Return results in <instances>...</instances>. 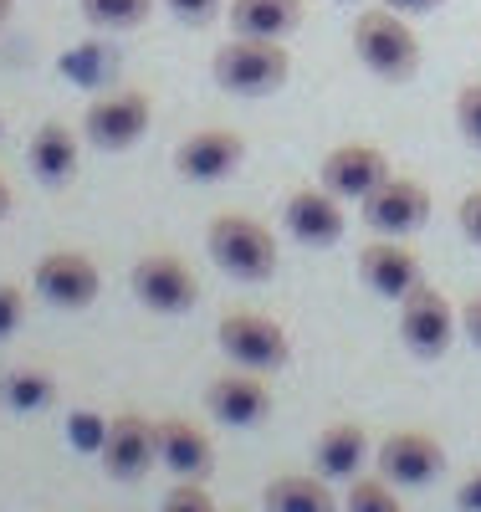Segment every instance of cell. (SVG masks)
Wrapping results in <instances>:
<instances>
[{"instance_id": "7a4b0ae2", "label": "cell", "mask_w": 481, "mask_h": 512, "mask_svg": "<svg viewBox=\"0 0 481 512\" xmlns=\"http://www.w3.org/2000/svg\"><path fill=\"white\" fill-rule=\"evenodd\" d=\"M210 77L236 98H267L292 77V52L267 36H231L210 57Z\"/></svg>"}, {"instance_id": "277c9868", "label": "cell", "mask_w": 481, "mask_h": 512, "mask_svg": "<svg viewBox=\"0 0 481 512\" xmlns=\"http://www.w3.org/2000/svg\"><path fill=\"white\" fill-rule=\"evenodd\" d=\"M149 123H154V98L144 88H113V93L87 103L82 139L93 149H103V154H123L149 134Z\"/></svg>"}, {"instance_id": "30bf717a", "label": "cell", "mask_w": 481, "mask_h": 512, "mask_svg": "<svg viewBox=\"0 0 481 512\" xmlns=\"http://www.w3.org/2000/svg\"><path fill=\"white\" fill-rule=\"evenodd\" d=\"M374 466L384 482L395 487H430L446 472V446L430 431H389L374 451Z\"/></svg>"}, {"instance_id": "83f0119b", "label": "cell", "mask_w": 481, "mask_h": 512, "mask_svg": "<svg viewBox=\"0 0 481 512\" xmlns=\"http://www.w3.org/2000/svg\"><path fill=\"white\" fill-rule=\"evenodd\" d=\"M456 221H461V236H466L471 246H481V190L461 195V205H456Z\"/></svg>"}, {"instance_id": "44dd1931", "label": "cell", "mask_w": 481, "mask_h": 512, "mask_svg": "<svg viewBox=\"0 0 481 512\" xmlns=\"http://www.w3.org/2000/svg\"><path fill=\"white\" fill-rule=\"evenodd\" d=\"M267 512H338V497L328 487L323 472H287V477H272L267 492H261Z\"/></svg>"}, {"instance_id": "f1b7e54d", "label": "cell", "mask_w": 481, "mask_h": 512, "mask_svg": "<svg viewBox=\"0 0 481 512\" xmlns=\"http://www.w3.org/2000/svg\"><path fill=\"white\" fill-rule=\"evenodd\" d=\"M164 6L180 16V21H190V26H205L215 11H221V0H164Z\"/></svg>"}, {"instance_id": "6da1fadb", "label": "cell", "mask_w": 481, "mask_h": 512, "mask_svg": "<svg viewBox=\"0 0 481 512\" xmlns=\"http://www.w3.org/2000/svg\"><path fill=\"white\" fill-rule=\"evenodd\" d=\"M205 251H210V262L236 282L277 277V236L256 216H241V210H226V216H215L205 226Z\"/></svg>"}, {"instance_id": "1f68e13d", "label": "cell", "mask_w": 481, "mask_h": 512, "mask_svg": "<svg viewBox=\"0 0 481 512\" xmlns=\"http://www.w3.org/2000/svg\"><path fill=\"white\" fill-rule=\"evenodd\" d=\"M379 6L400 11V16H420V11H435V6H446V0H379Z\"/></svg>"}, {"instance_id": "e0dca14e", "label": "cell", "mask_w": 481, "mask_h": 512, "mask_svg": "<svg viewBox=\"0 0 481 512\" xmlns=\"http://www.w3.org/2000/svg\"><path fill=\"white\" fill-rule=\"evenodd\" d=\"M159 466H169L185 482H205L215 472V441L205 436V425L185 415H164L159 420Z\"/></svg>"}, {"instance_id": "cb8c5ba5", "label": "cell", "mask_w": 481, "mask_h": 512, "mask_svg": "<svg viewBox=\"0 0 481 512\" xmlns=\"http://www.w3.org/2000/svg\"><path fill=\"white\" fill-rule=\"evenodd\" d=\"M343 512H405L395 482H384V477H354L343 492Z\"/></svg>"}, {"instance_id": "d4e9b609", "label": "cell", "mask_w": 481, "mask_h": 512, "mask_svg": "<svg viewBox=\"0 0 481 512\" xmlns=\"http://www.w3.org/2000/svg\"><path fill=\"white\" fill-rule=\"evenodd\" d=\"M456 128L471 149H481V82H466L456 93Z\"/></svg>"}, {"instance_id": "5bb4252c", "label": "cell", "mask_w": 481, "mask_h": 512, "mask_svg": "<svg viewBox=\"0 0 481 512\" xmlns=\"http://www.w3.org/2000/svg\"><path fill=\"white\" fill-rule=\"evenodd\" d=\"M205 410L215 420H226V425H261L272 415V390H267V379H261L256 369H241L231 364L226 374H215L205 384Z\"/></svg>"}, {"instance_id": "3957f363", "label": "cell", "mask_w": 481, "mask_h": 512, "mask_svg": "<svg viewBox=\"0 0 481 512\" xmlns=\"http://www.w3.org/2000/svg\"><path fill=\"white\" fill-rule=\"evenodd\" d=\"M354 57L384 82H410L420 72V36L405 26L400 11L374 6L354 21Z\"/></svg>"}, {"instance_id": "7c38bea8", "label": "cell", "mask_w": 481, "mask_h": 512, "mask_svg": "<svg viewBox=\"0 0 481 512\" xmlns=\"http://www.w3.org/2000/svg\"><path fill=\"white\" fill-rule=\"evenodd\" d=\"M282 231L302 246H338L343 231H348V216H343V200L323 185H302L287 195L282 205Z\"/></svg>"}, {"instance_id": "ba28073f", "label": "cell", "mask_w": 481, "mask_h": 512, "mask_svg": "<svg viewBox=\"0 0 481 512\" xmlns=\"http://www.w3.org/2000/svg\"><path fill=\"white\" fill-rule=\"evenodd\" d=\"M456 323L461 313L451 308V297L441 287L420 282L410 297H400V338L415 359H441L456 338Z\"/></svg>"}, {"instance_id": "e575fe53", "label": "cell", "mask_w": 481, "mask_h": 512, "mask_svg": "<svg viewBox=\"0 0 481 512\" xmlns=\"http://www.w3.org/2000/svg\"><path fill=\"white\" fill-rule=\"evenodd\" d=\"M0 134H6V118H0Z\"/></svg>"}, {"instance_id": "4dcf8cb0", "label": "cell", "mask_w": 481, "mask_h": 512, "mask_svg": "<svg viewBox=\"0 0 481 512\" xmlns=\"http://www.w3.org/2000/svg\"><path fill=\"white\" fill-rule=\"evenodd\" d=\"M461 328H466V338L481 349V297H471V303L461 308Z\"/></svg>"}, {"instance_id": "9a60e30c", "label": "cell", "mask_w": 481, "mask_h": 512, "mask_svg": "<svg viewBox=\"0 0 481 512\" xmlns=\"http://www.w3.org/2000/svg\"><path fill=\"white\" fill-rule=\"evenodd\" d=\"M241 159H246V139L236 128H195V134L180 139V149H174V169H180V180H190V185L226 180Z\"/></svg>"}, {"instance_id": "52a82bcc", "label": "cell", "mask_w": 481, "mask_h": 512, "mask_svg": "<svg viewBox=\"0 0 481 512\" xmlns=\"http://www.w3.org/2000/svg\"><path fill=\"white\" fill-rule=\"evenodd\" d=\"M128 287H134V297L149 313H164V318H180L200 303V282L185 267V256H174V251L139 256L134 272H128Z\"/></svg>"}, {"instance_id": "603a6c76", "label": "cell", "mask_w": 481, "mask_h": 512, "mask_svg": "<svg viewBox=\"0 0 481 512\" xmlns=\"http://www.w3.org/2000/svg\"><path fill=\"white\" fill-rule=\"evenodd\" d=\"M77 11L93 31H134L149 21L154 0H77Z\"/></svg>"}, {"instance_id": "2e32d148", "label": "cell", "mask_w": 481, "mask_h": 512, "mask_svg": "<svg viewBox=\"0 0 481 512\" xmlns=\"http://www.w3.org/2000/svg\"><path fill=\"white\" fill-rule=\"evenodd\" d=\"M359 277L369 292L389 297V303H400L410 297L425 277H420V256L405 246V236H379L369 246H359Z\"/></svg>"}, {"instance_id": "836d02e7", "label": "cell", "mask_w": 481, "mask_h": 512, "mask_svg": "<svg viewBox=\"0 0 481 512\" xmlns=\"http://www.w3.org/2000/svg\"><path fill=\"white\" fill-rule=\"evenodd\" d=\"M11 6H16V0H0V26H6V21H11Z\"/></svg>"}, {"instance_id": "4fadbf2b", "label": "cell", "mask_w": 481, "mask_h": 512, "mask_svg": "<svg viewBox=\"0 0 481 512\" xmlns=\"http://www.w3.org/2000/svg\"><path fill=\"white\" fill-rule=\"evenodd\" d=\"M395 169H389V159H384V149H374V144H338V149H328V159H323V169H318V185L323 190H333L338 200H369Z\"/></svg>"}, {"instance_id": "8992f818", "label": "cell", "mask_w": 481, "mask_h": 512, "mask_svg": "<svg viewBox=\"0 0 481 512\" xmlns=\"http://www.w3.org/2000/svg\"><path fill=\"white\" fill-rule=\"evenodd\" d=\"M98 456H103V472L113 482H139L154 472L159 461V420L139 415V410H118L113 420H103V436H98Z\"/></svg>"}, {"instance_id": "8fae6325", "label": "cell", "mask_w": 481, "mask_h": 512, "mask_svg": "<svg viewBox=\"0 0 481 512\" xmlns=\"http://www.w3.org/2000/svg\"><path fill=\"white\" fill-rule=\"evenodd\" d=\"M359 210H364V226L374 236H410L430 221V190L410 175H389Z\"/></svg>"}, {"instance_id": "ffe728a7", "label": "cell", "mask_w": 481, "mask_h": 512, "mask_svg": "<svg viewBox=\"0 0 481 512\" xmlns=\"http://www.w3.org/2000/svg\"><path fill=\"white\" fill-rule=\"evenodd\" d=\"M231 31L236 36H267L282 41L302 26V0H231Z\"/></svg>"}, {"instance_id": "9c48e42d", "label": "cell", "mask_w": 481, "mask_h": 512, "mask_svg": "<svg viewBox=\"0 0 481 512\" xmlns=\"http://www.w3.org/2000/svg\"><path fill=\"white\" fill-rule=\"evenodd\" d=\"M31 287L47 297L52 308H67V313H82L93 297L103 292V272L87 251H47L31 272Z\"/></svg>"}, {"instance_id": "5b68a950", "label": "cell", "mask_w": 481, "mask_h": 512, "mask_svg": "<svg viewBox=\"0 0 481 512\" xmlns=\"http://www.w3.org/2000/svg\"><path fill=\"white\" fill-rule=\"evenodd\" d=\"M215 344H221V354L231 364L256 369V374H277L292 359L287 328L267 313H226L221 323H215Z\"/></svg>"}, {"instance_id": "f546056e", "label": "cell", "mask_w": 481, "mask_h": 512, "mask_svg": "<svg viewBox=\"0 0 481 512\" xmlns=\"http://www.w3.org/2000/svg\"><path fill=\"white\" fill-rule=\"evenodd\" d=\"M456 512H481V466L456 482Z\"/></svg>"}, {"instance_id": "d6986e66", "label": "cell", "mask_w": 481, "mask_h": 512, "mask_svg": "<svg viewBox=\"0 0 481 512\" xmlns=\"http://www.w3.org/2000/svg\"><path fill=\"white\" fill-rule=\"evenodd\" d=\"M77 134H72V123H62V118H47L31 134V149H26V159H31V175L47 185V190H57V185H67L72 175H77Z\"/></svg>"}, {"instance_id": "d6a6232c", "label": "cell", "mask_w": 481, "mask_h": 512, "mask_svg": "<svg viewBox=\"0 0 481 512\" xmlns=\"http://www.w3.org/2000/svg\"><path fill=\"white\" fill-rule=\"evenodd\" d=\"M11 200H16V195H11V185H6V175H0V221H6V216H11Z\"/></svg>"}, {"instance_id": "4316f807", "label": "cell", "mask_w": 481, "mask_h": 512, "mask_svg": "<svg viewBox=\"0 0 481 512\" xmlns=\"http://www.w3.org/2000/svg\"><path fill=\"white\" fill-rule=\"evenodd\" d=\"M26 318V287L21 282H0V338H11Z\"/></svg>"}, {"instance_id": "7402d4cb", "label": "cell", "mask_w": 481, "mask_h": 512, "mask_svg": "<svg viewBox=\"0 0 481 512\" xmlns=\"http://www.w3.org/2000/svg\"><path fill=\"white\" fill-rule=\"evenodd\" d=\"M0 405L21 410V415L47 410V405H57V379L47 369H11L6 379H0Z\"/></svg>"}, {"instance_id": "ac0fdd59", "label": "cell", "mask_w": 481, "mask_h": 512, "mask_svg": "<svg viewBox=\"0 0 481 512\" xmlns=\"http://www.w3.org/2000/svg\"><path fill=\"white\" fill-rule=\"evenodd\" d=\"M313 461L328 482H354L369 461V431L359 420H333L328 431H318L313 441Z\"/></svg>"}, {"instance_id": "484cf974", "label": "cell", "mask_w": 481, "mask_h": 512, "mask_svg": "<svg viewBox=\"0 0 481 512\" xmlns=\"http://www.w3.org/2000/svg\"><path fill=\"white\" fill-rule=\"evenodd\" d=\"M159 512H215V502H210V492H205V482H174L169 492H164V507Z\"/></svg>"}]
</instances>
